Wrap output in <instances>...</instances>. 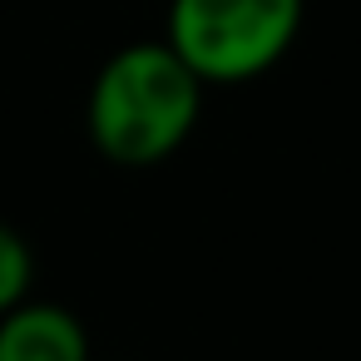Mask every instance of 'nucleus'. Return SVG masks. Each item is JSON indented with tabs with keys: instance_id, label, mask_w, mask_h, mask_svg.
Masks as SVG:
<instances>
[{
	"instance_id": "obj_3",
	"label": "nucleus",
	"mask_w": 361,
	"mask_h": 361,
	"mask_svg": "<svg viewBox=\"0 0 361 361\" xmlns=\"http://www.w3.org/2000/svg\"><path fill=\"white\" fill-rule=\"evenodd\" d=\"M0 361H94L90 326L65 302L25 297L0 317Z\"/></svg>"
},
{
	"instance_id": "obj_4",
	"label": "nucleus",
	"mask_w": 361,
	"mask_h": 361,
	"mask_svg": "<svg viewBox=\"0 0 361 361\" xmlns=\"http://www.w3.org/2000/svg\"><path fill=\"white\" fill-rule=\"evenodd\" d=\"M35 297V247L25 243L20 228L0 218V317Z\"/></svg>"
},
{
	"instance_id": "obj_2",
	"label": "nucleus",
	"mask_w": 361,
	"mask_h": 361,
	"mask_svg": "<svg viewBox=\"0 0 361 361\" xmlns=\"http://www.w3.org/2000/svg\"><path fill=\"white\" fill-rule=\"evenodd\" d=\"M302 25L307 0H169L164 45L208 90H233L272 75Z\"/></svg>"
},
{
	"instance_id": "obj_1",
	"label": "nucleus",
	"mask_w": 361,
	"mask_h": 361,
	"mask_svg": "<svg viewBox=\"0 0 361 361\" xmlns=\"http://www.w3.org/2000/svg\"><path fill=\"white\" fill-rule=\"evenodd\" d=\"M208 85L159 40L119 45L90 80L85 134L94 154L114 169L169 164L203 119Z\"/></svg>"
}]
</instances>
